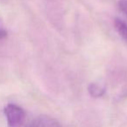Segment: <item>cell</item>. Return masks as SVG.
<instances>
[{
  "mask_svg": "<svg viewBox=\"0 0 127 127\" xmlns=\"http://www.w3.org/2000/svg\"><path fill=\"white\" fill-rule=\"evenodd\" d=\"M114 25L118 34L125 41H127V24L119 18H116L114 21Z\"/></svg>",
  "mask_w": 127,
  "mask_h": 127,
  "instance_id": "cell-4",
  "label": "cell"
},
{
  "mask_svg": "<svg viewBox=\"0 0 127 127\" xmlns=\"http://www.w3.org/2000/svg\"><path fill=\"white\" fill-rule=\"evenodd\" d=\"M90 95L93 97H100L105 92V88L98 83H92L88 87Z\"/></svg>",
  "mask_w": 127,
  "mask_h": 127,
  "instance_id": "cell-3",
  "label": "cell"
},
{
  "mask_svg": "<svg viewBox=\"0 0 127 127\" xmlns=\"http://www.w3.org/2000/svg\"><path fill=\"white\" fill-rule=\"evenodd\" d=\"M118 7H119L120 11L127 17V0H119Z\"/></svg>",
  "mask_w": 127,
  "mask_h": 127,
  "instance_id": "cell-5",
  "label": "cell"
},
{
  "mask_svg": "<svg viewBox=\"0 0 127 127\" xmlns=\"http://www.w3.org/2000/svg\"><path fill=\"white\" fill-rule=\"evenodd\" d=\"M7 37V32L3 27L0 26V39H4Z\"/></svg>",
  "mask_w": 127,
  "mask_h": 127,
  "instance_id": "cell-6",
  "label": "cell"
},
{
  "mask_svg": "<svg viewBox=\"0 0 127 127\" xmlns=\"http://www.w3.org/2000/svg\"><path fill=\"white\" fill-rule=\"evenodd\" d=\"M4 112L9 127H34V119L29 118L25 111L19 105L7 104Z\"/></svg>",
  "mask_w": 127,
  "mask_h": 127,
  "instance_id": "cell-1",
  "label": "cell"
},
{
  "mask_svg": "<svg viewBox=\"0 0 127 127\" xmlns=\"http://www.w3.org/2000/svg\"><path fill=\"white\" fill-rule=\"evenodd\" d=\"M34 127H62L61 125L49 116L42 115L34 119Z\"/></svg>",
  "mask_w": 127,
  "mask_h": 127,
  "instance_id": "cell-2",
  "label": "cell"
}]
</instances>
